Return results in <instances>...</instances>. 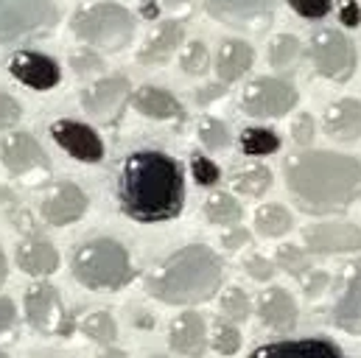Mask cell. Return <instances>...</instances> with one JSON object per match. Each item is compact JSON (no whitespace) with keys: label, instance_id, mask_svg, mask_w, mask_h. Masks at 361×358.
<instances>
[{"label":"cell","instance_id":"cell-1","mask_svg":"<svg viewBox=\"0 0 361 358\" xmlns=\"http://www.w3.org/2000/svg\"><path fill=\"white\" fill-rule=\"evenodd\" d=\"M121 210L137 224L174 221L185 210V171L166 152H132L118 174Z\"/></svg>","mask_w":361,"mask_h":358},{"label":"cell","instance_id":"cell-19","mask_svg":"<svg viewBox=\"0 0 361 358\" xmlns=\"http://www.w3.org/2000/svg\"><path fill=\"white\" fill-rule=\"evenodd\" d=\"M334 322L339 331L361 336V261L350 264L345 271V283L334 305Z\"/></svg>","mask_w":361,"mask_h":358},{"label":"cell","instance_id":"cell-14","mask_svg":"<svg viewBox=\"0 0 361 358\" xmlns=\"http://www.w3.org/2000/svg\"><path fill=\"white\" fill-rule=\"evenodd\" d=\"M308 255H350L361 252V227L350 221H325L302 230Z\"/></svg>","mask_w":361,"mask_h":358},{"label":"cell","instance_id":"cell-45","mask_svg":"<svg viewBox=\"0 0 361 358\" xmlns=\"http://www.w3.org/2000/svg\"><path fill=\"white\" fill-rule=\"evenodd\" d=\"M250 241H252V233L247 227H238V224H233V227H227V233H221V247L230 252L250 247Z\"/></svg>","mask_w":361,"mask_h":358},{"label":"cell","instance_id":"cell-30","mask_svg":"<svg viewBox=\"0 0 361 358\" xmlns=\"http://www.w3.org/2000/svg\"><path fill=\"white\" fill-rule=\"evenodd\" d=\"M269 65L274 70H288L302 56V42L297 34H277L269 42Z\"/></svg>","mask_w":361,"mask_h":358},{"label":"cell","instance_id":"cell-18","mask_svg":"<svg viewBox=\"0 0 361 358\" xmlns=\"http://www.w3.org/2000/svg\"><path fill=\"white\" fill-rule=\"evenodd\" d=\"M258 316L274 333H294L300 322V308H297V300L286 288L271 285L258 297Z\"/></svg>","mask_w":361,"mask_h":358},{"label":"cell","instance_id":"cell-31","mask_svg":"<svg viewBox=\"0 0 361 358\" xmlns=\"http://www.w3.org/2000/svg\"><path fill=\"white\" fill-rule=\"evenodd\" d=\"M280 149V137L274 129L267 126H250L241 132V152L247 157H269Z\"/></svg>","mask_w":361,"mask_h":358},{"label":"cell","instance_id":"cell-20","mask_svg":"<svg viewBox=\"0 0 361 358\" xmlns=\"http://www.w3.org/2000/svg\"><path fill=\"white\" fill-rule=\"evenodd\" d=\"M250 358H348L331 339H283L252 350Z\"/></svg>","mask_w":361,"mask_h":358},{"label":"cell","instance_id":"cell-50","mask_svg":"<svg viewBox=\"0 0 361 358\" xmlns=\"http://www.w3.org/2000/svg\"><path fill=\"white\" fill-rule=\"evenodd\" d=\"M140 11H143V17H146V20H154V17H157V11H160V8H157V6H154V3H146V6H143V8H140Z\"/></svg>","mask_w":361,"mask_h":358},{"label":"cell","instance_id":"cell-2","mask_svg":"<svg viewBox=\"0 0 361 358\" xmlns=\"http://www.w3.org/2000/svg\"><path fill=\"white\" fill-rule=\"evenodd\" d=\"M286 187L300 210L331 216L361 199V160L311 149L286 163Z\"/></svg>","mask_w":361,"mask_h":358},{"label":"cell","instance_id":"cell-23","mask_svg":"<svg viewBox=\"0 0 361 358\" xmlns=\"http://www.w3.org/2000/svg\"><path fill=\"white\" fill-rule=\"evenodd\" d=\"M325 132L339 143H353L361 137V101L359 98H339L328 104L322 115Z\"/></svg>","mask_w":361,"mask_h":358},{"label":"cell","instance_id":"cell-9","mask_svg":"<svg viewBox=\"0 0 361 358\" xmlns=\"http://www.w3.org/2000/svg\"><path fill=\"white\" fill-rule=\"evenodd\" d=\"M0 163L3 168L23 185H45L51 179V160L39 140L31 132H11L0 140Z\"/></svg>","mask_w":361,"mask_h":358},{"label":"cell","instance_id":"cell-13","mask_svg":"<svg viewBox=\"0 0 361 358\" xmlns=\"http://www.w3.org/2000/svg\"><path fill=\"white\" fill-rule=\"evenodd\" d=\"M51 137L76 163L95 166V163L104 160V140L90 123H82V121H73V118H59V121L51 123Z\"/></svg>","mask_w":361,"mask_h":358},{"label":"cell","instance_id":"cell-51","mask_svg":"<svg viewBox=\"0 0 361 358\" xmlns=\"http://www.w3.org/2000/svg\"><path fill=\"white\" fill-rule=\"evenodd\" d=\"M166 6H169V8H188L190 0H166Z\"/></svg>","mask_w":361,"mask_h":358},{"label":"cell","instance_id":"cell-12","mask_svg":"<svg viewBox=\"0 0 361 358\" xmlns=\"http://www.w3.org/2000/svg\"><path fill=\"white\" fill-rule=\"evenodd\" d=\"M132 95V85L123 73H112V76H104V79H95L92 85L82 90V106L85 112L90 115L92 121H101V123H112L121 109L126 106Z\"/></svg>","mask_w":361,"mask_h":358},{"label":"cell","instance_id":"cell-39","mask_svg":"<svg viewBox=\"0 0 361 358\" xmlns=\"http://www.w3.org/2000/svg\"><path fill=\"white\" fill-rule=\"evenodd\" d=\"M291 6V11L302 20H325L334 8V0H286Z\"/></svg>","mask_w":361,"mask_h":358},{"label":"cell","instance_id":"cell-33","mask_svg":"<svg viewBox=\"0 0 361 358\" xmlns=\"http://www.w3.org/2000/svg\"><path fill=\"white\" fill-rule=\"evenodd\" d=\"M196 135H199V140H202V146L207 149V152H221V149H227L230 146V126L221 121V118H213V115H204L202 121H199V126H196Z\"/></svg>","mask_w":361,"mask_h":358},{"label":"cell","instance_id":"cell-48","mask_svg":"<svg viewBox=\"0 0 361 358\" xmlns=\"http://www.w3.org/2000/svg\"><path fill=\"white\" fill-rule=\"evenodd\" d=\"M98 358H129V356H126V350H121L115 345H106V347H101Z\"/></svg>","mask_w":361,"mask_h":358},{"label":"cell","instance_id":"cell-15","mask_svg":"<svg viewBox=\"0 0 361 358\" xmlns=\"http://www.w3.org/2000/svg\"><path fill=\"white\" fill-rule=\"evenodd\" d=\"M87 193L76 182H56L51 185L39 199V216L51 227H65L79 221L87 213Z\"/></svg>","mask_w":361,"mask_h":358},{"label":"cell","instance_id":"cell-40","mask_svg":"<svg viewBox=\"0 0 361 358\" xmlns=\"http://www.w3.org/2000/svg\"><path fill=\"white\" fill-rule=\"evenodd\" d=\"M300 283H302L308 300H319L328 291V285H331V274L325 268H311V271H305L300 277Z\"/></svg>","mask_w":361,"mask_h":358},{"label":"cell","instance_id":"cell-29","mask_svg":"<svg viewBox=\"0 0 361 358\" xmlns=\"http://www.w3.org/2000/svg\"><path fill=\"white\" fill-rule=\"evenodd\" d=\"M233 187H235V193H241V196L258 199V196H264L271 187V171L267 166H261V163L247 166V168H241V171L233 174Z\"/></svg>","mask_w":361,"mask_h":358},{"label":"cell","instance_id":"cell-21","mask_svg":"<svg viewBox=\"0 0 361 358\" xmlns=\"http://www.w3.org/2000/svg\"><path fill=\"white\" fill-rule=\"evenodd\" d=\"M182 39H185V25H182L180 20H163V23L149 34V39L140 45L137 62L146 65V68L166 65V62L180 51Z\"/></svg>","mask_w":361,"mask_h":358},{"label":"cell","instance_id":"cell-52","mask_svg":"<svg viewBox=\"0 0 361 358\" xmlns=\"http://www.w3.org/2000/svg\"><path fill=\"white\" fill-rule=\"evenodd\" d=\"M0 358H8V356H6V353H3V350H0Z\"/></svg>","mask_w":361,"mask_h":358},{"label":"cell","instance_id":"cell-6","mask_svg":"<svg viewBox=\"0 0 361 358\" xmlns=\"http://www.w3.org/2000/svg\"><path fill=\"white\" fill-rule=\"evenodd\" d=\"M59 23L54 0H0V45L45 37Z\"/></svg>","mask_w":361,"mask_h":358},{"label":"cell","instance_id":"cell-3","mask_svg":"<svg viewBox=\"0 0 361 358\" xmlns=\"http://www.w3.org/2000/svg\"><path fill=\"white\" fill-rule=\"evenodd\" d=\"M224 280V261L204 244H188L169 255L146 280V291L163 305H202L216 297Z\"/></svg>","mask_w":361,"mask_h":358},{"label":"cell","instance_id":"cell-4","mask_svg":"<svg viewBox=\"0 0 361 358\" xmlns=\"http://www.w3.org/2000/svg\"><path fill=\"white\" fill-rule=\"evenodd\" d=\"M73 277L90 291H121L135 280V266L121 241L92 238L73 255Z\"/></svg>","mask_w":361,"mask_h":358},{"label":"cell","instance_id":"cell-38","mask_svg":"<svg viewBox=\"0 0 361 358\" xmlns=\"http://www.w3.org/2000/svg\"><path fill=\"white\" fill-rule=\"evenodd\" d=\"M190 174L196 179V185H202V187H210V185H216L219 179H221V171H219V166L210 160V157H204V154H190Z\"/></svg>","mask_w":361,"mask_h":358},{"label":"cell","instance_id":"cell-47","mask_svg":"<svg viewBox=\"0 0 361 358\" xmlns=\"http://www.w3.org/2000/svg\"><path fill=\"white\" fill-rule=\"evenodd\" d=\"M224 95H227V85H221V82L204 85L202 90H196V104H199V106H207V104H213V101H219V98H224Z\"/></svg>","mask_w":361,"mask_h":358},{"label":"cell","instance_id":"cell-32","mask_svg":"<svg viewBox=\"0 0 361 358\" xmlns=\"http://www.w3.org/2000/svg\"><path fill=\"white\" fill-rule=\"evenodd\" d=\"M219 308H221V316H224L227 322H233V325L247 322L250 314H252L250 294H247L241 285H230V288H224V291H221V302H219Z\"/></svg>","mask_w":361,"mask_h":358},{"label":"cell","instance_id":"cell-17","mask_svg":"<svg viewBox=\"0 0 361 358\" xmlns=\"http://www.w3.org/2000/svg\"><path fill=\"white\" fill-rule=\"evenodd\" d=\"M207 325L204 316L196 311H182L171 319L169 328V345L182 358H202L207 350Z\"/></svg>","mask_w":361,"mask_h":358},{"label":"cell","instance_id":"cell-22","mask_svg":"<svg viewBox=\"0 0 361 358\" xmlns=\"http://www.w3.org/2000/svg\"><path fill=\"white\" fill-rule=\"evenodd\" d=\"M14 261H17V268L28 277H51L59 268V252L48 238L28 235L17 244Z\"/></svg>","mask_w":361,"mask_h":358},{"label":"cell","instance_id":"cell-37","mask_svg":"<svg viewBox=\"0 0 361 358\" xmlns=\"http://www.w3.org/2000/svg\"><path fill=\"white\" fill-rule=\"evenodd\" d=\"M71 68H73L76 76L90 79V76L104 70V59L95 54V48H79V51L71 54Z\"/></svg>","mask_w":361,"mask_h":358},{"label":"cell","instance_id":"cell-27","mask_svg":"<svg viewBox=\"0 0 361 358\" xmlns=\"http://www.w3.org/2000/svg\"><path fill=\"white\" fill-rule=\"evenodd\" d=\"M76 328L82 331V336H87L90 342L104 345V347L115 345V339H118V322H115V316L109 311H90V314H85L76 322Z\"/></svg>","mask_w":361,"mask_h":358},{"label":"cell","instance_id":"cell-35","mask_svg":"<svg viewBox=\"0 0 361 358\" xmlns=\"http://www.w3.org/2000/svg\"><path fill=\"white\" fill-rule=\"evenodd\" d=\"M274 266L294 274V277H302L305 271H311V255L305 252V247H280L277 255H274Z\"/></svg>","mask_w":361,"mask_h":358},{"label":"cell","instance_id":"cell-28","mask_svg":"<svg viewBox=\"0 0 361 358\" xmlns=\"http://www.w3.org/2000/svg\"><path fill=\"white\" fill-rule=\"evenodd\" d=\"M291 227H294V218L283 204H261L255 210V230L264 238H283L286 233H291Z\"/></svg>","mask_w":361,"mask_h":358},{"label":"cell","instance_id":"cell-49","mask_svg":"<svg viewBox=\"0 0 361 358\" xmlns=\"http://www.w3.org/2000/svg\"><path fill=\"white\" fill-rule=\"evenodd\" d=\"M8 280V261H6V252H3V247H0V285Z\"/></svg>","mask_w":361,"mask_h":358},{"label":"cell","instance_id":"cell-8","mask_svg":"<svg viewBox=\"0 0 361 358\" xmlns=\"http://www.w3.org/2000/svg\"><path fill=\"white\" fill-rule=\"evenodd\" d=\"M308 59L314 70L336 85H345L353 79L359 65V51L353 39L339 28H319L308 42Z\"/></svg>","mask_w":361,"mask_h":358},{"label":"cell","instance_id":"cell-43","mask_svg":"<svg viewBox=\"0 0 361 358\" xmlns=\"http://www.w3.org/2000/svg\"><path fill=\"white\" fill-rule=\"evenodd\" d=\"M314 132H317L314 118H311L308 112H300V115L294 118V123H291V140H294L297 146H311V143H314Z\"/></svg>","mask_w":361,"mask_h":358},{"label":"cell","instance_id":"cell-36","mask_svg":"<svg viewBox=\"0 0 361 358\" xmlns=\"http://www.w3.org/2000/svg\"><path fill=\"white\" fill-rule=\"evenodd\" d=\"M180 68L188 73V76H204L207 68H210V51L204 42L193 39L182 48V56H180Z\"/></svg>","mask_w":361,"mask_h":358},{"label":"cell","instance_id":"cell-41","mask_svg":"<svg viewBox=\"0 0 361 358\" xmlns=\"http://www.w3.org/2000/svg\"><path fill=\"white\" fill-rule=\"evenodd\" d=\"M244 271H247L255 283H269L271 277L277 274V266H274V261H269L267 255H250V258L244 261Z\"/></svg>","mask_w":361,"mask_h":358},{"label":"cell","instance_id":"cell-16","mask_svg":"<svg viewBox=\"0 0 361 358\" xmlns=\"http://www.w3.org/2000/svg\"><path fill=\"white\" fill-rule=\"evenodd\" d=\"M8 73L23 87L37 90V92H48V90H54L62 82L59 62L54 56L42 54V51H17L8 59Z\"/></svg>","mask_w":361,"mask_h":358},{"label":"cell","instance_id":"cell-25","mask_svg":"<svg viewBox=\"0 0 361 358\" xmlns=\"http://www.w3.org/2000/svg\"><path fill=\"white\" fill-rule=\"evenodd\" d=\"M255 65V48L244 39H224L216 54V76L221 85L238 82Z\"/></svg>","mask_w":361,"mask_h":358},{"label":"cell","instance_id":"cell-5","mask_svg":"<svg viewBox=\"0 0 361 358\" xmlns=\"http://www.w3.org/2000/svg\"><path fill=\"white\" fill-rule=\"evenodd\" d=\"M71 28L90 48L118 54L135 37V17L126 6L112 3V0H101V3L79 8L71 20Z\"/></svg>","mask_w":361,"mask_h":358},{"label":"cell","instance_id":"cell-24","mask_svg":"<svg viewBox=\"0 0 361 358\" xmlns=\"http://www.w3.org/2000/svg\"><path fill=\"white\" fill-rule=\"evenodd\" d=\"M129 101L143 118H152V121H180V118H185L180 98L169 90L154 87V85L137 87L129 95Z\"/></svg>","mask_w":361,"mask_h":358},{"label":"cell","instance_id":"cell-7","mask_svg":"<svg viewBox=\"0 0 361 358\" xmlns=\"http://www.w3.org/2000/svg\"><path fill=\"white\" fill-rule=\"evenodd\" d=\"M23 311H25V322L31 325V331H37L39 336H51V339H71L76 331V319L73 314L65 308L59 288L51 283H34L25 288L23 297Z\"/></svg>","mask_w":361,"mask_h":358},{"label":"cell","instance_id":"cell-53","mask_svg":"<svg viewBox=\"0 0 361 358\" xmlns=\"http://www.w3.org/2000/svg\"><path fill=\"white\" fill-rule=\"evenodd\" d=\"M154 358H166V356H154Z\"/></svg>","mask_w":361,"mask_h":358},{"label":"cell","instance_id":"cell-44","mask_svg":"<svg viewBox=\"0 0 361 358\" xmlns=\"http://www.w3.org/2000/svg\"><path fill=\"white\" fill-rule=\"evenodd\" d=\"M17 322H20V311H17L14 300L11 297H0V339L14 333Z\"/></svg>","mask_w":361,"mask_h":358},{"label":"cell","instance_id":"cell-34","mask_svg":"<svg viewBox=\"0 0 361 358\" xmlns=\"http://www.w3.org/2000/svg\"><path fill=\"white\" fill-rule=\"evenodd\" d=\"M207 342L213 345V350H216L219 356H235V353L241 350V333H238V328H235L233 322H227V319H219V322L213 325V333H210Z\"/></svg>","mask_w":361,"mask_h":358},{"label":"cell","instance_id":"cell-46","mask_svg":"<svg viewBox=\"0 0 361 358\" xmlns=\"http://www.w3.org/2000/svg\"><path fill=\"white\" fill-rule=\"evenodd\" d=\"M336 17L345 28H359L361 25V6L356 0H339L336 6Z\"/></svg>","mask_w":361,"mask_h":358},{"label":"cell","instance_id":"cell-42","mask_svg":"<svg viewBox=\"0 0 361 358\" xmlns=\"http://www.w3.org/2000/svg\"><path fill=\"white\" fill-rule=\"evenodd\" d=\"M20 118H23V106H20V101H17L14 95H8V92L0 90V132L17 126Z\"/></svg>","mask_w":361,"mask_h":358},{"label":"cell","instance_id":"cell-26","mask_svg":"<svg viewBox=\"0 0 361 358\" xmlns=\"http://www.w3.org/2000/svg\"><path fill=\"white\" fill-rule=\"evenodd\" d=\"M204 218L210 224H216V227H233V224H238L244 218V207L233 193L213 190L204 199Z\"/></svg>","mask_w":361,"mask_h":358},{"label":"cell","instance_id":"cell-10","mask_svg":"<svg viewBox=\"0 0 361 358\" xmlns=\"http://www.w3.org/2000/svg\"><path fill=\"white\" fill-rule=\"evenodd\" d=\"M297 101H300V92L291 82L277 76H261V79H252L241 92V112L258 121L283 118L297 106Z\"/></svg>","mask_w":361,"mask_h":358},{"label":"cell","instance_id":"cell-11","mask_svg":"<svg viewBox=\"0 0 361 358\" xmlns=\"http://www.w3.org/2000/svg\"><path fill=\"white\" fill-rule=\"evenodd\" d=\"M202 6L213 20L241 31L267 28L277 11V0H202Z\"/></svg>","mask_w":361,"mask_h":358}]
</instances>
